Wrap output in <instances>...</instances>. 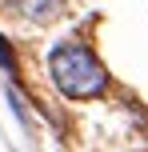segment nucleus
I'll list each match as a JSON object with an SVG mask.
<instances>
[{
	"instance_id": "nucleus-1",
	"label": "nucleus",
	"mask_w": 148,
	"mask_h": 152,
	"mask_svg": "<svg viewBox=\"0 0 148 152\" xmlns=\"http://www.w3.org/2000/svg\"><path fill=\"white\" fill-rule=\"evenodd\" d=\"M48 72H52V84L72 100H88L100 96L108 88V72L100 68V60L92 56L88 44H76V40H64L48 52Z\"/></svg>"
},
{
	"instance_id": "nucleus-2",
	"label": "nucleus",
	"mask_w": 148,
	"mask_h": 152,
	"mask_svg": "<svg viewBox=\"0 0 148 152\" xmlns=\"http://www.w3.org/2000/svg\"><path fill=\"white\" fill-rule=\"evenodd\" d=\"M60 4L64 0H24V12H28L32 20H48V16L60 12Z\"/></svg>"
},
{
	"instance_id": "nucleus-3",
	"label": "nucleus",
	"mask_w": 148,
	"mask_h": 152,
	"mask_svg": "<svg viewBox=\"0 0 148 152\" xmlns=\"http://www.w3.org/2000/svg\"><path fill=\"white\" fill-rule=\"evenodd\" d=\"M0 68H4V72H16V52H12V44H8L4 36H0Z\"/></svg>"
}]
</instances>
